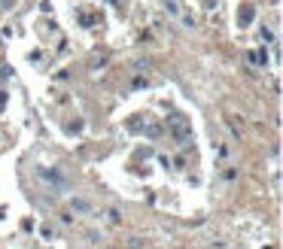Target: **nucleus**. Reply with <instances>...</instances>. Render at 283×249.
I'll return each instance as SVG.
<instances>
[{
	"label": "nucleus",
	"instance_id": "nucleus-3",
	"mask_svg": "<svg viewBox=\"0 0 283 249\" xmlns=\"http://www.w3.org/2000/svg\"><path fill=\"white\" fill-rule=\"evenodd\" d=\"M253 19V6H241V25H250Z\"/></svg>",
	"mask_w": 283,
	"mask_h": 249
},
{
	"label": "nucleus",
	"instance_id": "nucleus-1",
	"mask_svg": "<svg viewBox=\"0 0 283 249\" xmlns=\"http://www.w3.org/2000/svg\"><path fill=\"white\" fill-rule=\"evenodd\" d=\"M171 122H174V134L180 137V140H186V137H189V124H186V119H183V116H174Z\"/></svg>",
	"mask_w": 283,
	"mask_h": 249
},
{
	"label": "nucleus",
	"instance_id": "nucleus-2",
	"mask_svg": "<svg viewBox=\"0 0 283 249\" xmlns=\"http://www.w3.org/2000/svg\"><path fill=\"white\" fill-rule=\"evenodd\" d=\"M70 207H73L76 213H88V210H92V204L82 201V198H73V201H70Z\"/></svg>",
	"mask_w": 283,
	"mask_h": 249
}]
</instances>
